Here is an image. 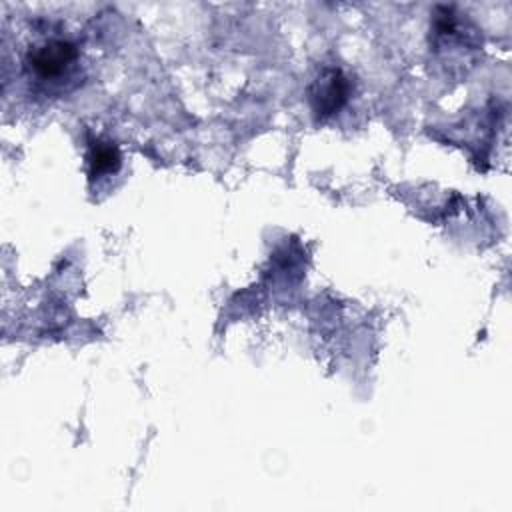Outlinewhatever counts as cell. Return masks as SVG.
<instances>
[{
    "label": "cell",
    "instance_id": "7a4b0ae2",
    "mask_svg": "<svg viewBox=\"0 0 512 512\" xmlns=\"http://www.w3.org/2000/svg\"><path fill=\"white\" fill-rule=\"evenodd\" d=\"M348 100V78L340 70H324L310 88V102L316 116L326 118L338 112Z\"/></svg>",
    "mask_w": 512,
    "mask_h": 512
},
{
    "label": "cell",
    "instance_id": "6da1fadb",
    "mask_svg": "<svg viewBox=\"0 0 512 512\" xmlns=\"http://www.w3.org/2000/svg\"><path fill=\"white\" fill-rule=\"evenodd\" d=\"M78 62V50L72 42L62 38H48L28 50L26 64L38 80L58 82Z\"/></svg>",
    "mask_w": 512,
    "mask_h": 512
},
{
    "label": "cell",
    "instance_id": "3957f363",
    "mask_svg": "<svg viewBox=\"0 0 512 512\" xmlns=\"http://www.w3.org/2000/svg\"><path fill=\"white\" fill-rule=\"evenodd\" d=\"M88 162H90V176L92 178L102 176V174H110V172H116L118 166H120V152L110 142H94L90 146Z\"/></svg>",
    "mask_w": 512,
    "mask_h": 512
}]
</instances>
